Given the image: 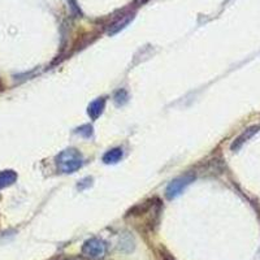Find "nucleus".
Returning a JSON list of instances; mask_svg holds the SVG:
<instances>
[{
	"instance_id": "8",
	"label": "nucleus",
	"mask_w": 260,
	"mask_h": 260,
	"mask_svg": "<svg viewBox=\"0 0 260 260\" xmlns=\"http://www.w3.org/2000/svg\"><path fill=\"white\" fill-rule=\"evenodd\" d=\"M132 18H133V15H127L126 17H124V18H122V20H120V21H118V22H116V24L113 25L112 27H111L110 34H115V32H117L118 30L122 29V27H124L125 25L129 24Z\"/></svg>"
},
{
	"instance_id": "7",
	"label": "nucleus",
	"mask_w": 260,
	"mask_h": 260,
	"mask_svg": "<svg viewBox=\"0 0 260 260\" xmlns=\"http://www.w3.org/2000/svg\"><path fill=\"white\" fill-rule=\"evenodd\" d=\"M122 155H124V152H122V148H120V147L112 148V150L107 151L106 154H104L103 161L106 162V164H116V162L121 160Z\"/></svg>"
},
{
	"instance_id": "9",
	"label": "nucleus",
	"mask_w": 260,
	"mask_h": 260,
	"mask_svg": "<svg viewBox=\"0 0 260 260\" xmlns=\"http://www.w3.org/2000/svg\"><path fill=\"white\" fill-rule=\"evenodd\" d=\"M127 99H129V94H127L126 90L120 89L115 94V102L117 106H124V104L127 102Z\"/></svg>"
},
{
	"instance_id": "3",
	"label": "nucleus",
	"mask_w": 260,
	"mask_h": 260,
	"mask_svg": "<svg viewBox=\"0 0 260 260\" xmlns=\"http://www.w3.org/2000/svg\"><path fill=\"white\" fill-rule=\"evenodd\" d=\"M260 126H251V127H248V129H246L245 132H243L242 134H241L240 137H237L236 141H234L233 143H232L231 148L232 151H237V150H240L241 147H242V145L245 142H247L248 139L251 138L254 134H256L257 132H259Z\"/></svg>"
},
{
	"instance_id": "10",
	"label": "nucleus",
	"mask_w": 260,
	"mask_h": 260,
	"mask_svg": "<svg viewBox=\"0 0 260 260\" xmlns=\"http://www.w3.org/2000/svg\"><path fill=\"white\" fill-rule=\"evenodd\" d=\"M76 133H78L82 137H86V138H90L92 136V126H90V125H83V126L78 127L76 130Z\"/></svg>"
},
{
	"instance_id": "2",
	"label": "nucleus",
	"mask_w": 260,
	"mask_h": 260,
	"mask_svg": "<svg viewBox=\"0 0 260 260\" xmlns=\"http://www.w3.org/2000/svg\"><path fill=\"white\" fill-rule=\"evenodd\" d=\"M194 180H195V175L194 173H191V172H189V173H186V175L175 178V180L169 183L168 187H167L166 190L167 198L173 199L176 198V197H178V195H181L183 192V190L186 189L190 183L194 182Z\"/></svg>"
},
{
	"instance_id": "5",
	"label": "nucleus",
	"mask_w": 260,
	"mask_h": 260,
	"mask_svg": "<svg viewBox=\"0 0 260 260\" xmlns=\"http://www.w3.org/2000/svg\"><path fill=\"white\" fill-rule=\"evenodd\" d=\"M104 107H106V99L104 98H99V99H96V101H94L90 104L87 113H89V116L92 120H96L103 113Z\"/></svg>"
},
{
	"instance_id": "1",
	"label": "nucleus",
	"mask_w": 260,
	"mask_h": 260,
	"mask_svg": "<svg viewBox=\"0 0 260 260\" xmlns=\"http://www.w3.org/2000/svg\"><path fill=\"white\" fill-rule=\"evenodd\" d=\"M56 164L64 173H74L83 166L82 154L76 148L64 150L56 156Z\"/></svg>"
},
{
	"instance_id": "6",
	"label": "nucleus",
	"mask_w": 260,
	"mask_h": 260,
	"mask_svg": "<svg viewBox=\"0 0 260 260\" xmlns=\"http://www.w3.org/2000/svg\"><path fill=\"white\" fill-rule=\"evenodd\" d=\"M17 180V173L15 171L7 169V171L0 172V189H4L7 186H11L12 183Z\"/></svg>"
},
{
	"instance_id": "4",
	"label": "nucleus",
	"mask_w": 260,
	"mask_h": 260,
	"mask_svg": "<svg viewBox=\"0 0 260 260\" xmlns=\"http://www.w3.org/2000/svg\"><path fill=\"white\" fill-rule=\"evenodd\" d=\"M104 251V245L98 240H91L89 242H86L83 246V252L89 255V256H99L103 254Z\"/></svg>"
}]
</instances>
